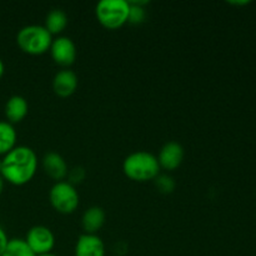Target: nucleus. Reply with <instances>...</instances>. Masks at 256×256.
<instances>
[{"mask_svg": "<svg viewBox=\"0 0 256 256\" xmlns=\"http://www.w3.org/2000/svg\"><path fill=\"white\" fill-rule=\"evenodd\" d=\"M36 256H58V255L52 254V252H48V254H42V255H36Z\"/></svg>", "mask_w": 256, "mask_h": 256, "instance_id": "24", "label": "nucleus"}, {"mask_svg": "<svg viewBox=\"0 0 256 256\" xmlns=\"http://www.w3.org/2000/svg\"><path fill=\"white\" fill-rule=\"evenodd\" d=\"M122 172L132 182H145L155 180L160 175L158 158L149 152H135L122 162Z\"/></svg>", "mask_w": 256, "mask_h": 256, "instance_id": "2", "label": "nucleus"}, {"mask_svg": "<svg viewBox=\"0 0 256 256\" xmlns=\"http://www.w3.org/2000/svg\"><path fill=\"white\" fill-rule=\"evenodd\" d=\"M18 134L14 125L8 122H0V156H4L16 146Z\"/></svg>", "mask_w": 256, "mask_h": 256, "instance_id": "14", "label": "nucleus"}, {"mask_svg": "<svg viewBox=\"0 0 256 256\" xmlns=\"http://www.w3.org/2000/svg\"><path fill=\"white\" fill-rule=\"evenodd\" d=\"M146 4H149V2H129L130 10L128 22L135 25L144 22L146 19V10L144 6Z\"/></svg>", "mask_w": 256, "mask_h": 256, "instance_id": "17", "label": "nucleus"}, {"mask_svg": "<svg viewBox=\"0 0 256 256\" xmlns=\"http://www.w3.org/2000/svg\"><path fill=\"white\" fill-rule=\"evenodd\" d=\"M8 242H9V239H8L6 232L2 230V228H0V256H2V252H4L5 248H6L8 245Z\"/></svg>", "mask_w": 256, "mask_h": 256, "instance_id": "20", "label": "nucleus"}, {"mask_svg": "<svg viewBox=\"0 0 256 256\" xmlns=\"http://www.w3.org/2000/svg\"><path fill=\"white\" fill-rule=\"evenodd\" d=\"M79 79L72 70L64 69L56 72L52 79V90L60 98H69L76 92Z\"/></svg>", "mask_w": 256, "mask_h": 256, "instance_id": "10", "label": "nucleus"}, {"mask_svg": "<svg viewBox=\"0 0 256 256\" xmlns=\"http://www.w3.org/2000/svg\"><path fill=\"white\" fill-rule=\"evenodd\" d=\"M105 219H106V215L102 208L92 206L85 210L82 216V226L85 234L96 235V232L104 226Z\"/></svg>", "mask_w": 256, "mask_h": 256, "instance_id": "13", "label": "nucleus"}, {"mask_svg": "<svg viewBox=\"0 0 256 256\" xmlns=\"http://www.w3.org/2000/svg\"><path fill=\"white\" fill-rule=\"evenodd\" d=\"M52 42V35L44 25H26L16 34V44L22 52L32 56L49 52Z\"/></svg>", "mask_w": 256, "mask_h": 256, "instance_id": "3", "label": "nucleus"}, {"mask_svg": "<svg viewBox=\"0 0 256 256\" xmlns=\"http://www.w3.org/2000/svg\"><path fill=\"white\" fill-rule=\"evenodd\" d=\"M184 155V148H182L179 142H166V144L162 145V148L160 149L159 156H156L160 165V169L168 170V172L176 170L182 164Z\"/></svg>", "mask_w": 256, "mask_h": 256, "instance_id": "8", "label": "nucleus"}, {"mask_svg": "<svg viewBox=\"0 0 256 256\" xmlns=\"http://www.w3.org/2000/svg\"><path fill=\"white\" fill-rule=\"evenodd\" d=\"M75 256H105V244L102 238L94 234H82L78 238Z\"/></svg>", "mask_w": 256, "mask_h": 256, "instance_id": "11", "label": "nucleus"}, {"mask_svg": "<svg viewBox=\"0 0 256 256\" xmlns=\"http://www.w3.org/2000/svg\"><path fill=\"white\" fill-rule=\"evenodd\" d=\"M154 182L158 190L162 194H170V192H174L175 182L170 175H159Z\"/></svg>", "mask_w": 256, "mask_h": 256, "instance_id": "18", "label": "nucleus"}, {"mask_svg": "<svg viewBox=\"0 0 256 256\" xmlns=\"http://www.w3.org/2000/svg\"><path fill=\"white\" fill-rule=\"evenodd\" d=\"M68 178H69L70 184H79L84 180L85 178V170L82 169V166H76L72 170H69V174H68Z\"/></svg>", "mask_w": 256, "mask_h": 256, "instance_id": "19", "label": "nucleus"}, {"mask_svg": "<svg viewBox=\"0 0 256 256\" xmlns=\"http://www.w3.org/2000/svg\"><path fill=\"white\" fill-rule=\"evenodd\" d=\"M2 256H36L24 239H10Z\"/></svg>", "mask_w": 256, "mask_h": 256, "instance_id": "16", "label": "nucleus"}, {"mask_svg": "<svg viewBox=\"0 0 256 256\" xmlns=\"http://www.w3.org/2000/svg\"><path fill=\"white\" fill-rule=\"evenodd\" d=\"M49 52L55 64L62 68H69L76 60V45L68 36H58L52 39Z\"/></svg>", "mask_w": 256, "mask_h": 256, "instance_id": "7", "label": "nucleus"}, {"mask_svg": "<svg viewBox=\"0 0 256 256\" xmlns=\"http://www.w3.org/2000/svg\"><path fill=\"white\" fill-rule=\"evenodd\" d=\"M2 190H4V179H2V175H0V194L2 192Z\"/></svg>", "mask_w": 256, "mask_h": 256, "instance_id": "23", "label": "nucleus"}, {"mask_svg": "<svg viewBox=\"0 0 256 256\" xmlns=\"http://www.w3.org/2000/svg\"><path fill=\"white\" fill-rule=\"evenodd\" d=\"M42 169H44L45 174L50 179L55 180V182H64V179L69 174V169H68V164L65 159L55 152H50L44 155V158H42Z\"/></svg>", "mask_w": 256, "mask_h": 256, "instance_id": "9", "label": "nucleus"}, {"mask_svg": "<svg viewBox=\"0 0 256 256\" xmlns=\"http://www.w3.org/2000/svg\"><path fill=\"white\" fill-rule=\"evenodd\" d=\"M25 242L35 255L52 252L55 246V235L44 225H35L26 232Z\"/></svg>", "mask_w": 256, "mask_h": 256, "instance_id": "6", "label": "nucleus"}, {"mask_svg": "<svg viewBox=\"0 0 256 256\" xmlns=\"http://www.w3.org/2000/svg\"><path fill=\"white\" fill-rule=\"evenodd\" d=\"M2 160L0 159V172H2Z\"/></svg>", "mask_w": 256, "mask_h": 256, "instance_id": "25", "label": "nucleus"}, {"mask_svg": "<svg viewBox=\"0 0 256 256\" xmlns=\"http://www.w3.org/2000/svg\"><path fill=\"white\" fill-rule=\"evenodd\" d=\"M230 5H235V6H244V5H249V0H242V2H229Z\"/></svg>", "mask_w": 256, "mask_h": 256, "instance_id": "21", "label": "nucleus"}, {"mask_svg": "<svg viewBox=\"0 0 256 256\" xmlns=\"http://www.w3.org/2000/svg\"><path fill=\"white\" fill-rule=\"evenodd\" d=\"M4 72H5L4 62H2V60L0 59V79H2V75H4Z\"/></svg>", "mask_w": 256, "mask_h": 256, "instance_id": "22", "label": "nucleus"}, {"mask_svg": "<svg viewBox=\"0 0 256 256\" xmlns=\"http://www.w3.org/2000/svg\"><path fill=\"white\" fill-rule=\"evenodd\" d=\"M28 112H29V104L24 96L12 95L8 99L5 104V116H6L8 122L16 124V122H22Z\"/></svg>", "mask_w": 256, "mask_h": 256, "instance_id": "12", "label": "nucleus"}, {"mask_svg": "<svg viewBox=\"0 0 256 256\" xmlns=\"http://www.w3.org/2000/svg\"><path fill=\"white\" fill-rule=\"evenodd\" d=\"M68 26V15L65 12L60 9H52L50 10L49 14L45 18L44 28L50 32L52 35H59L62 34Z\"/></svg>", "mask_w": 256, "mask_h": 256, "instance_id": "15", "label": "nucleus"}, {"mask_svg": "<svg viewBox=\"0 0 256 256\" xmlns=\"http://www.w3.org/2000/svg\"><path fill=\"white\" fill-rule=\"evenodd\" d=\"M129 10L130 5L126 0H102L95 6V15L105 29L118 30L128 22Z\"/></svg>", "mask_w": 256, "mask_h": 256, "instance_id": "4", "label": "nucleus"}, {"mask_svg": "<svg viewBox=\"0 0 256 256\" xmlns=\"http://www.w3.org/2000/svg\"><path fill=\"white\" fill-rule=\"evenodd\" d=\"M2 178L15 186H22L32 180L38 170V156L34 150L25 145L15 146L2 156Z\"/></svg>", "mask_w": 256, "mask_h": 256, "instance_id": "1", "label": "nucleus"}, {"mask_svg": "<svg viewBox=\"0 0 256 256\" xmlns=\"http://www.w3.org/2000/svg\"><path fill=\"white\" fill-rule=\"evenodd\" d=\"M49 202L55 212L69 215L79 206L80 196L74 185L69 182H58L50 189Z\"/></svg>", "mask_w": 256, "mask_h": 256, "instance_id": "5", "label": "nucleus"}]
</instances>
